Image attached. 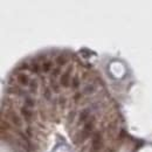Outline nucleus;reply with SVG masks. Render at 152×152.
Here are the masks:
<instances>
[{"label": "nucleus", "instance_id": "nucleus-1", "mask_svg": "<svg viewBox=\"0 0 152 152\" xmlns=\"http://www.w3.org/2000/svg\"><path fill=\"white\" fill-rule=\"evenodd\" d=\"M91 146H92V151L96 152L99 150L101 148V135L99 132H96L92 137V142H91Z\"/></svg>", "mask_w": 152, "mask_h": 152}, {"label": "nucleus", "instance_id": "nucleus-2", "mask_svg": "<svg viewBox=\"0 0 152 152\" xmlns=\"http://www.w3.org/2000/svg\"><path fill=\"white\" fill-rule=\"evenodd\" d=\"M70 70H72V68H69L65 74H62L61 76V84H62V87H65V88H67L68 85H69V80H70Z\"/></svg>", "mask_w": 152, "mask_h": 152}, {"label": "nucleus", "instance_id": "nucleus-3", "mask_svg": "<svg viewBox=\"0 0 152 152\" xmlns=\"http://www.w3.org/2000/svg\"><path fill=\"white\" fill-rule=\"evenodd\" d=\"M92 124H94L92 122L85 124V126H84V129H83V131H82V141H84V139L90 135V132H91V130H92Z\"/></svg>", "mask_w": 152, "mask_h": 152}, {"label": "nucleus", "instance_id": "nucleus-4", "mask_svg": "<svg viewBox=\"0 0 152 152\" xmlns=\"http://www.w3.org/2000/svg\"><path fill=\"white\" fill-rule=\"evenodd\" d=\"M8 116L11 117L12 122H13L16 126H21V124H22V123H21V119L19 118V116H18V115H15L13 111H8Z\"/></svg>", "mask_w": 152, "mask_h": 152}, {"label": "nucleus", "instance_id": "nucleus-5", "mask_svg": "<svg viewBox=\"0 0 152 152\" xmlns=\"http://www.w3.org/2000/svg\"><path fill=\"white\" fill-rule=\"evenodd\" d=\"M18 81H19L21 84H23V85H28V84H29L28 77L25 75V74H20V75L18 76Z\"/></svg>", "mask_w": 152, "mask_h": 152}, {"label": "nucleus", "instance_id": "nucleus-6", "mask_svg": "<svg viewBox=\"0 0 152 152\" xmlns=\"http://www.w3.org/2000/svg\"><path fill=\"white\" fill-rule=\"evenodd\" d=\"M88 116H89V110H88V109L83 110V111L81 112V115H80V122H84V121L88 118Z\"/></svg>", "mask_w": 152, "mask_h": 152}, {"label": "nucleus", "instance_id": "nucleus-7", "mask_svg": "<svg viewBox=\"0 0 152 152\" xmlns=\"http://www.w3.org/2000/svg\"><path fill=\"white\" fill-rule=\"evenodd\" d=\"M21 114H22V115L25 116V118H26V119H27L28 122L31 121V117H32V114H31V112H29V111H28V110H27L26 108H22V109H21Z\"/></svg>", "mask_w": 152, "mask_h": 152}, {"label": "nucleus", "instance_id": "nucleus-8", "mask_svg": "<svg viewBox=\"0 0 152 152\" xmlns=\"http://www.w3.org/2000/svg\"><path fill=\"white\" fill-rule=\"evenodd\" d=\"M56 62H58L60 66H63V65L66 63V58H65V56H62V55H60V56H58Z\"/></svg>", "mask_w": 152, "mask_h": 152}, {"label": "nucleus", "instance_id": "nucleus-9", "mask_svg": "<svg viewBox=\"0 0 152 152\" xmlns=\"http://www.w3.org/2000/svg\"><path fill=\"white\" fill-rule=\"evenodd\" d=\"M50 66H52L50 62H45V63H43V72H48L49 68H50Z\"/></svg>", "mask_w": 152, "mask_h": 152}, {"label": "nucleus", "instance_id": "nucleus-10", "mask_svg": "<svg viewBox=\"0 0 152 152\" xmlns=\"http://www.w3.org/2000/svg\"><path fill=\"white\" fill-rule=\"evenodd\" d=\"M31 87H32V91H35V90H36V87H38L36 82H35V81H33V82H32V84H31Z\"/></svg>", "mask_w": 152, "mask_h": 152}, {"label": "nucleus", "instance_id": "nucleus-11", "mask_svg": "<svg viewBox=\"0 0 152 152\" xmlns=\"http://www.w3.org/2000/svg\"><path fill=\"white\" fill-rule=\"evenodd\" d=\"M1 126H2V129H8L9 126H8V124L7 123H5L4 121H1Z\"/></svg>", "mask_w": 152, "mask_h": 152}, {"label": "nucleus", "instance_id": "nucleus-12", "mask_svg": "<svg viewBox=\"0 0 152 152\" xmlns=\"http://www.w3.org/2000/svg\"><path fill=\"white\" fill-rule=\"evenodd\" d=\"M77 85H78V80H77V77L74 78V82H73V87L74 88H77Z\"/></svg>", "mask_w": 152, "mask_h": 152}, {"label": "nucleus", "instance_id": "nucleus-13", "mask_svg": "<svg viewBox=\"0 0 152 152\" xmlns=\"http://www.w3.org/2000/svg\"><path fill=\"white\" fill-rule=\"evenodd\" d=\"M26 102H27V104H28L29 107H33V105H34V103L31 101V98H27V99H26Z\"/></svg>", "mask_w": 152, "mask_h": 152}, {"label": "nucleus", "instance_id": "nucleus-14", "mask_svg": "<svg viewBox=\"0 0 152 152\" xmlns=\"http://www.w3.org/2000/svg\"><path fill=\"white\" fill-rule=\"evenodd\" d=\"M59 74V69H56V70H54V75H58Z\"/></svg>", "mask_w": 152, "mask_h": 152}]
</instances>
